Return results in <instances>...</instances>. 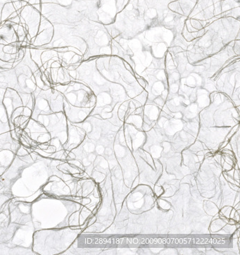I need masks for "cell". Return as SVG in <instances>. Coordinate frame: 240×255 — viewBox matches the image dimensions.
Returning <instances> with one entry per match:
<instances>
[{
    "label": "cell",
    "instance_id": "obj_2",
    "mask_svg": "<svg viewBox=\"0 0 240 255\" xmlns=\"http://www.w3.org/2000/svg\"><path fill=\"white\" fill-rule=\"evenodd\" d=\"M12 4H13V7H14L16 11H18V10L23 8L21 6V2H20V0H17V1H14V2H12Z\"/></svg>",
    "mask_w": 240,
    "mask_h": 255
},
{
    "label": "cell",
    "instance_id": "obj_1",
    "mask_svg": "<svg viewBox=\"0 0 240 255\" xmlns=\"http://www.w3.org/2000/svg\"><path fill=\"white\" fill-rule=\"evenodd\" d=\"M16 11L11 1L6 2L1 10V22L6 21L13 12Z\"/></svg>",
    "mask_w": 240,
    "mask_h": 255
}]
</instances>
